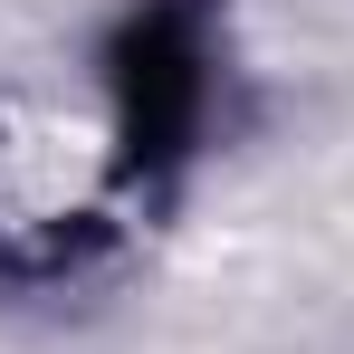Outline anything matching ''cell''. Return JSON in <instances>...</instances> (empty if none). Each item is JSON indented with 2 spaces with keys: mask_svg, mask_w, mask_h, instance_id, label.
Wrapping results in <instances>:
<instances>
[{
  "mask_svg": "<svg viewBox=\"0 0 354 354\" xmlns=\"http://www.w3.org/2000/svg\"><path fill=\"white\" fill-rule=\"evenodd\" d=\"M124 134H134V153H173L182 124L201 115V48H192V19H144L134 39H124Z\"/></svg>",
  "mask_w": 354,
  "mask_h": 354,
  "instance_id": "1",
  "label": "cell"
}]
</instances>
